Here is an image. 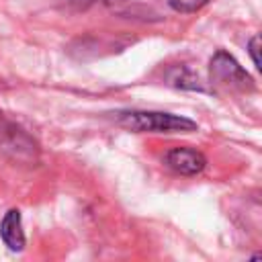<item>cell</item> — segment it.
<instances>
[{
  "instance_id": "cell-1",
  "label": "cell",
  "mask_w": 262,
  "mask_h": 262,
  "mask_svg": "<svg viewBox=\"0 0 262 262\" xmlns=\"http://www.w3.org/2000/svg\"><path fill=\"white\" fill-rule=\"evenodd\" d=\"M115 123L135 133H190L199 125L186 117L160 111H119Z\"/></svg>"
},
{
  "instance_id": "cell-2",
  "label": "cell",
  "mask_w": 262,
  "mask_h": 262,
  "mask_svg": "<svg viewBox=\"0 0 262 262\" xmlns=\"http://www.w3.org/2000/svg\"><path fill=\"white\" fill-rule=\"evenodd\" d=\"M209 72H211V82H215V84H221V86H227L233 90H242V92L254 90L252 76L225 51H217L211 57Z\"/></svg>"
},
{
  "instance_id": "cell-3",
  "label": "cell",
  "mask_w": 262,
  "mask_h": 262,
  "mask_svg": "<svg viewBox=\"0 0 262 262\" xmlns=\"http://www.w3.org/2000/svg\"><path fill=\"white\" fill-rule=\"evenodd\" d=\"M164 162L170 170L182 176H194L203 172L207 166V158L199 149H192V147H172L164 156Z\"/></svg>"
},
{
  "instance_id": "cell-5",
  "label": "cell",
  "mask_w": 262,
  "mask_h": 262,
  "mask_svg": "<svg viewBox=\"0 0 262 262\" xmlns=\"http://www.w3.org/2000/svg\"><path fill=\"white\" fill-rule=\"evenodd\" d=\"M209 0H168L170 8L176 12H194L201 6H205Z\"/></svg>"
},
{
  "instance_id": "cell-6",
  "label": "cell",
  "mask_w": 262,
  "mask_h": 262,
  "mask_svg": "<svg viewBox=\"0 0 262 262\" xmlns=\"http://www.w3.org/2000/svg\"><path fill=\"white\" fill-rule=\"evenodd\" d=\"M258 49H260V37L256 35V37H252V41H250V45H248V51H250V57H252V61H254V66H256V70H260Z\"/></svg>"
},
{
  "instance_id": "cell-4",
  "label": "cell",
  "mask_w": 262,
  "mask_h": 262,
  "mask_svg": "<svg viewBox=\"0 0 262 262\" xmlns=\"http://www.w3.org/2000/svg\"><path fill=\"white\" fill-rule=\"evenodd\" d=\"M0 237L12 252H23L25 250V231H23V219L18 209H8L0 221Z\"/></svg>"
}]
</instances>
